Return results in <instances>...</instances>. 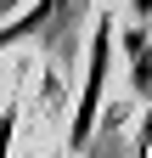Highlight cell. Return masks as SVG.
<instances>
[{
	"label": "cell",
	"mask_w": 152,
	"mask_h": 158,
	"mask_svg": "<svg viewBox=\"0 0 152 158\" xmlns=\"http://www.w3.org/2000/svg\"><path fill=\"white\" fill-rule=\"evenodd\" d=\"M113 45H118V28L102 11V23L90 28V45H85V79H79V102H73V118H68V152H85V141L96 135L102 90H107V73H113Z\"/></svg>",
	"instance_id": "1"
},
{
	"label": "cell",
	"mask_w": 152,
	"mask_h": 158,
	"mask_svg": "<svg viewBox=\"0 0 152 158\" xmlns=\"http://www.w3.org/2000/svg\"><path fill=\"white\" fill-rule=\"evenodd\" d=\"M34 158H62V152H34Z\"/></svg>",
	"instance_id": "4"
},
{
	"label": "cell",
	"mask_w": 152,
	"mask_h": 158,
	"mask_svg": "<svg viewBox=\"0 0 152 158\" xmlns=\"http://www.w3.org/2000/svg\"><path fill=\"white\" fill-rule=\"evenodd\" d=\"M118 45H124V68H130V96L152 102V34L135 23V28L118 34Z\"/></svg>",
	"instance_id": "2"
},
{
	"label": "cell",
	"mask_w": 152,
	"mask_h": 158,
	"mask_svg": "<svg viewBox=\"0 0 152 158\" xmlns=\"http://www.w3.org/2000/svg\"><path fill=\"white\" fill-rule=\"evenodd\" d=\"M124 11H130V17H135V23L152 34V0H124Z\"/></svg>",
	"instance_id": "3"
}]
</instances>
